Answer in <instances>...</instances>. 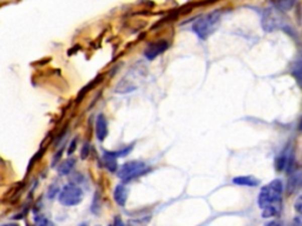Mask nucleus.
Instances as JSON below:
<instances>
[{
	"mask_svg": "<svg viewBox=\"0 0 302 226\" xmlns=\"http://www.w3.org/2000/svg\"><path fill=\"white\" fill-rule=\"evenodd\" d=\"M221 17L222 12L219 10H215V11L208 13V15L202 16L200 19H197L194 23L193 31L202 40L208 39L218 29L219 23H221Z\"/></svg>",
	"mask_w": 302,
	"mask_h": 226,
	"instance_id": "obj_1",
	"label": "nucleus"
},
{
	"mask_svg": "<svg viewBox=\"0 0 302 226\" xmlns=\"http://www.w3.org/2000/svg\"><path fill=\"white\" fill-rule=\"evenodd\" d=\"M282 191H283V186H282V183H281V180L275 179L270 181L269 184H267L266 186L261 188L259 199H257L259 206L261 208H264L272 204L280 203L281 197H282Z\"/></svg>",
	"mask_w": 302,
	"mask_h": 226,
	"instance_id": "obj_2",
	"label": "nucleus"
},
{
	"mask_svg": "<svg viewBox=\"0 0 302 226\" xmlns=\"http://www.w3.org/2000/svg\"><path fill=\"white\" fill-rule=\"evenodd\" d=\"M150 169H147L145 164L139 160H132V162H128L123 164L121 170L118 171L119 179H122L124 183H129L136 178L143 176L144 173H146Z\"/></svg>",
	"mask_w": 302,
	"mask_h": 226,
	"instance_id": "obj_3",
	"label": "nucleus"
},
{
	"mask_svg": "<svg viewBox=\"0 0 302 226\" xmlns=\"http://www.w3.org/2000/svg\"><path fill=\"white\" fill-rule=\"evenodd\" d=\"M261 23H262V27L266 32H273L283 26V17L281 15V11L275 8L266 9L262 13Z\"/></svg>",
	"mask_w": 302,
	"mask_h": 226,
	"instance_id": "obj_4",
	"label": "nucleus"
},
{
	"mask_svg": "<svg viewBox=\"0 0 302 226\" xmlns=\"http://www.w3.org/2000/svg\"><path fill=\"white\" fill-rule=\"evenodd\" d=\"M61 205L64 206H76L83 199V192L78 186L73 184H67L60 191L58 198Z\"/></svg>",
	"mask_w": 302,
	"mask_h": 226,
	"instance_id": "obj_5",
	"label": "nucleus"
},
{
	"mask_svg": "<svg viewBox=\"0 0 302 226\" xmlns=\"http://www.w3.org/2000/svg\"><path fill=\"white\" fill-rule=\"evenodd\" d=\"M169 49V43L167 40H160V42L151 43L147 45V47L144 51V57L147 60H154L156 57H159L160 54L166 52Z\"/></svg>",
	"mask_w": 302,
	"mask_h": 226,
	"instance_id": "obj_6",
	"label": "nucleus"
},
{
	"mask_svg": "<svg viewBox=\"0 0 302 226\" xmlns=\"http://www.w3.org/2000/svg\"><path fill=\"white\" fill-rule=\"evenodd\" d=\"M109 129H108V122L104 115H98L97 119H96V137L99 142H103L106 137H108Z\"/></svg>",
	"mask_w": 302,
	"mask_h": 226,
	"instance_id": "obj_7",
	"label": "nucleus"
},
{
	"mask_svg": "<svg viewBox=\"0 0 302 226\" xmlns=\"http://www.w3.org/2000/svg\"><path fill=\"white\" fill-rule=\"evenodd\" d=\"M118 156L116 152H110V151H104L103 153V165L110 172H116L118 169V163H117Z\"/></svg>",
	"mask_w": 302,
	"mask_h": 226,
	"instance_id": "obj_8",
	"label": "nucleus"
},
{
	"mask_svg": "<svg viewBox=\"0 0 302 226\" xmlns=\"http://www.w3.org/2000/svg\"><path fill=\"white\" fill-rule=\"evenodd\" d=\"M129 197V190L128 187L124 186V185H117L113 191V199H115L116 203H117L121 207H124L126 204V200H128Z\"/></svg>",
	"mask_w": 302,
	"mask_h": 226,
	"instance_id": "obj_9",
	"label": "nucleus"
},
{
	"mask_svg": "<svg viewBox=\"0 0 302 226\" xmlns=\"http://www.w3.org/2000/svg\"><path fill=\"white\" fill-rule=\"evenodd\" d=\"M233 183L236 185H240V186H248V187H255L260 184L259 179H256L255 177L252 176H240V177H235L233 179Z\"/></svg>",
	"mask_w": 302,
	"mask_h": 226,
	"instance_id": "obj_10",
	"label": "nucleus"
},
{
	"mask_svg": "<svg viewBox=\"0 0 302 226\" xmlns=\"http://www.w3.org/2000/svg\"><path fill=\"white\" fill-rule=\"evenodd\" d=\"M269 2L272 3L273 8L277 9L281 12H284L293 9L296 0H269Z\"/></svg>",
	"mask_w": 302,
	"mask_h": 226,
	"instance_id": "obj_11",
	"label": "nucleus"
},
{
	"mask_svg": "<svg viewBox=\"0 0 302 226\" xmlns=\"http://www.w3.org/2000/svg\"><path fill=\"white\" fill-rule=\"evenodd\" d=\"M281 212V201L276 204H272L269 206L262 208V217L263 218H273L280 214Z\"/></svg>",
	"mask_w": 302,
	"mask_h": 226,
	"instance_id": "obj_12",
	"label": "nucleus"
},
{
	"mask_svg": "<svg viewBox=\"0 0 302 226\" xmlns=\"http://www.w3.org/2000/svg\"><path fill=\"white\" fill-rule=\"evenodd\" d=\"M290 73L293 75V78L297 83L298 86L302 88V61H295V63L291 65Z\"/></svg>",
	"mask_w": 302,
	"mask_h": 226,
	"instance_id": "obj_13",
	"label": "nucleus"
},
{
	"mask_svg": "<svg viewBox=\"0 0 302 226\" xmlns=\"http://www.w3.org/2000/svg\"><path fill=\"white\" fill-rule=\"evenodd\" d=\"M74 165H76V159L70 158L64 160V162L59 165V167H58V173H59L60 176H66V174H68L72 170H73Z\"/></svg>",
	"mask_w": 302,
	"mask_h": 226,
	"instance_id": "obj_14",
	"label": "nucleus"
},
{
	"mask_svg": "<svg viewBox=\"0 0 302 226\" xmlns=\"http://www.w3.org/2000/svg\"><path fill=\"white\" fill-rule=\"evenodd\" d=\"M101 80H102V77H101V75H99V77L97 78V79H96V80H94V81H91V83H90V84H89L87 87H84V88H83V90H82V91L80 92V95H78L77 102H80V101L82 100V99H83V98H84V95H85V94H87V93H88V92H89V91H90L92 87H94V86H96V84H98V83H99V81H101Z\"/></svg>",
	"mask_w": 302,
	"mask_h": 226,
	"instance_id": "obj_15",
	"label": "nucleus"
},
{
	"mask_svg": "<svg viewBox=\"0 0 302 226\" xmlns=\"http://www.w3.org/2000/svg\"><path fill=\"white\" fill-rule=\"evenodd\" d=\"M288 165V159L286 156H280L275 159V169L277 171H282Z\"/></svg>",
	"mask_w": 302,
	"mask_h": 226,
	"instance_id": "obj_16",
	"label": "nucleus"
},
{
	"mask_svg": "<svg viewBox=\"0 0 302 226\" xmlns=\"http://www.w3.org/2000/svg\"><path fill=\"white\" fill-rule=\"evenodd\" d=\"M101 196H99V192H96L94 197V203H92V212L95 214H98L101 212Z\"/></svg>",
	"mask_w": 302,
	"mask_h": 226,
	"instance_id": "obj_17",
	"label": "nucleus"
},
{
	"mask_svg": "<svg viewBox=\"0 0 302 226\" xmlns=\"http://www.w3.org/2000/svg\"><path fill=\"white\" fill-rule=\"evenodd\" d=\"M58 192H59V186L57 184L51 185L49 190H47V197H49V199H54V197L57 196Z\"/></svg>",
	"mask_w": 302,
	"mask_h": 226,
	"instance_id": "obj_18",
	"label": "nucleus"
},
{
	"mask_svg": "<svg viewBox=\"0 0 302 226\" xmlns=\"http://www.w3.org/2000/svg\"><path fill=\"white\" fill-rule=\"evenodd\" d=\"M132 149H133V144H132V145L126 146L125 149L119 150V151H116V153H117V156H118V157H125V156H128L130 152H131Z\"/></svg>",
	"mask_w": 302,
	"mask_h": 226,
	"instance_id": "obj_19",
	"label": "nucleus"
},
{
	"mask_svg": "<svg viewBox=\"0 0 302 226\" xmlns=\"http://www.w3.org/2000/svg\"><path fill=\"white\" fill-rule=\"evenodd\" d=\"M89 152H90V145H89V144L87 143L83 146V149H82V153H81L82 159H87L88 156H89Z\"/></svg>",
	"mask_w": 302,
	"mask_h": 226,
	"instance_id": "obj_20",
	"label": "nucleus"
},
{
	"mask_svg": "<svg viewBox=\"0 0 302 226\" xmlns=\"http://www.w3.org/2000/svg\"><path fill=\"white\" fill-rule=\"evenodd\" d=\"M295 210H296L297 213H302V194L300 197L295 200Z\"/></svg>",
	"mask_w": 302,
	"mask_h": 226,
	"instance_id": "obj_21",
	"label": "nucleus"
},
{
	"mask_svg": "<svg viewBox=\"0 0 302 226\" xmlns=\"http://www.w3.org/2000/svg\"><path fill=\"white\" fill-rule=\"evenodd\" d=\"M36 222H37V224H39V225H46V224H49V220H47L46 218L42 217V215H37Z\"/></svg>",
	"mask_w": 302,
	"mask_h": 226,
	"instance_id": "obj_22",
	"label": "nucleus"
},
{
	"mask_svg": "<svg viewBox=\"0 0 302 226\" xmlns=\"http://www.w3.org/2000/svg\"><path fill=\"white\" fill-rule=\"evenodd\" d=\"M76 147H77V139H73V140H72V142H71V145H70V147H68V150H67V153H68V155H72V153L74 152Z\"/></svg>",
	"mask_w": 302,
	"mask_h": 226,
	"instance_id": "obj_23",
	"label": "nucleus"
},
{
	"mask_svg": "<svg viewBox=\"0 0 302 226\" xmlns=\"http://www.w3.org/2000/svg\"><path fill=\"white\" fill-rule=\"evenodd\" d=\"M294 224L302 226V213H298V215L294 218Z\"/></svg>",
	"mask_w": 302,
	"mask_h": 226,
	"instance_id": "obj_24",
	"label": "nucleus"
}]
</instances>
